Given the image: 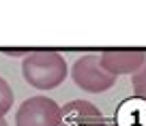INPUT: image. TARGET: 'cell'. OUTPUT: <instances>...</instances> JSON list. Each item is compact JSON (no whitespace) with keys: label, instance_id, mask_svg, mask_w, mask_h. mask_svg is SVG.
Returning <instances> with one entry per match:
<instances>
[{"label":"cell","instance_id":"obj_1","mask_svg":"<svg viewBox=\"0 0 146 126\" xmlns=\"http://www.w3.org/2000/svg\"><path fill=\"white\" fill-rule=\"evenodd\" d=\"M69 66L58 51H32L24 56L22 75L24 79L36 90H54L64 81Z\"/></svg>","mask_w":146,"mask_h":126},{"label":"cell","instance_id":"obj_2","mask_svg":"<svg viewBox=\"0 0 146 126\" xmlns=\"http://www.w3.org/2000/svg\"><path fill=\"white\" fill-rule=\"evenodd\" d=\"M71 77L78 88H82L86 92H92V94L108 92L116 83V77L103 68L99 56H92V54L82 56V58H78L73 62Z\"/></svg>","mask_w":146,"mask_h":126},{"label":"cell","instance_id":"obj_3","mask_svg":"<svg viewBox=\"0 0 146 126\" xmlns=\"http://www.w3.org/2000/svg\"><path fill=\"white\" fill-rule=\"evenodd\" d=\"M62 107L50 96H30L17 107L15 126H60Z\"/></svg>","mask_w":146,"mask_h":126},{"label":"cell","instance_id":"obj_4","mask_svg":"<svg viewBox=\"0 0 146 126\" xmlns=\"http://www.w3.org/2000/svg\"><path fill=\"white\" fill-rule=\"evenodd\" d=\"M101 64L114 77L118 75H133L146 62V51L142 49H105L99 56Z\"/></svg>","mask_w":146,"mask_h":126},{"label":"cell","instance_id":"obj_5","mask_svg":"<svg viewBox=\"0 0 146 126\" xmlns=\"http://www.w3.org/2000/svg\"><path fill=\"white\" fill-rule=\"evenodd\" d=\"M60 126H108L103 113L90 100H71L62 107Z\"/></svg>","mask_w":146,"mask_h":126},{"label":"cell","instance_id":"obj_6","mask_svg":"<svg viewBox=\"0 0 146 126\" xmlns=\"http://www.w3.org/2000/svg\"><path fill=\"white\" fill-rule=\"evenodd\" d=\"M114 126H146V100L137 96L125 98L116 109Z\"/></svg>","mask_w":146,"mask_h":126},{"label":"cell","instance_id":"obj_7","mask_svg":"<svg viewBox=\"0 0 146 126\" xmlns=\"http://www.w3.org/2000/svg\"><path fill=\"white\" fill-rule=\"evenodd\" d=\"M13 107V90H11L9 81L0 77V117H5Z\"/></svg>","mask_w":146,"mask_h":126},{"label":"cell","instance_id":"obj_8","mask_svg":"<svg viewBox=\"0 0 146 126\" xmlns=\"http://www.w3.org/2000/svg\"><path fill=\"white\" fill-rule=\"evenodd\" d=\"M131 86H133V92H135L137 98L146 100V62L131 75Z\"/></svg>","mask_w":146,"mask_h":126},{"label":"cell","instance_id":"obj_9","mask_svg":"<svg viewBox=\"0 0 146 126\" xmlns=\"http://www.w3.org/2000/svg\"><path fill=\"white\" fill-rule=\"evenodd\" d=\"M0 126H9V124H7V122L2 120V117H0Z\"/></svg>","mask_w":146,"mask_h":126},{"label":"cell","instance_id":"obj_10","mask_svg":"<svg viewBox=\"0 0 146 126\" xmlns=\"http://www.w3.org/2000/svg\"><path fill=\"white\" fill-rule=\"evenodd\" d=\"M112 126H114V124H112Z\"/></svg>","mask_w":146,"mask_h":126}]
</instances>
